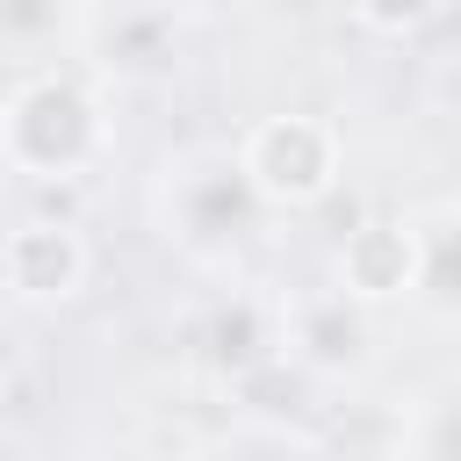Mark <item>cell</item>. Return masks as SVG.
Listing matches in <instances>:
<instances>
[{"instance_id":"6da1fadb","label":"cell","mask_w":461,"mask_h":461,"mask_svg":"<svg viewBox=\"0 0 461 461\" xmlns=\"http://www.w3.org/2000/svg\"><path fill=\"white\" fill-rule=\"evenodd\" d=\"M115 151V115L94 94L86 72L36 65L7 86L0 101V166L36 187H79L108 166Z\"/></svg>"},{"instance_id":"7a4b0ae2","label":"cell","mask_w":461,"mask_h":461,"mask_svg":"<svg viewBox=\"0 0 461 461\" xmlns=\"http://www.w3.org/2000/svg\"><path fill=\"white\" fill-rule=\"evenodd\" d=\"M230 158H238L245 187L259 194V209H288V216L324 209L339 194V180H346V137L317 108H274V115H259L238 137Z\"/></svg>"},{"instance_id":"3957f363","label":"cell","mask_w":461,"mask_h":461,"mask_svg":"<svg viewBox=\"0 0 461 461\" xmlns=\"http://www.w3.org/2000/svg\"><path fill=\"white\" fill-rule=\"evenodd\" d=\"M252 216H259V194L245 187L230 151L187 158L166 180V238H180L187 252H230L252 230Z\"/></svg>"},{"instance_id":"277c9868","label":"cell","mask_w":461,"mask_h":461,"mask_svg":"<svg viewBox=\"0 0 461 461\" xmlns=\"http://www.w3.org/2000/svg\"><path fill=\"white\" fill-rule=\"evenodd\" d=\"M331 288L360 310L403 303L425 288V223L411 216H360L331 252Z\"/></svg>"},{"instance_id":"5b68a950","label":"cell","mask_w":461,"mask_h":461,"mask_svg":"<svg viewBox=\"0 0 461 461\" xmlns=\"http://www.w3.org/2000/svg\"><path fill=\"white\" fill-rule=\"evenodd\" d=\"M94 274V245L72 216H29L0 238V281L22 303H72Z\"/></svg>"},{"instance_id":"8992f818","label":"cell","mask_w":461,"mask_h":461,"mask_svg":"<svg viewBox=\"0 0 461 461\" xmlns=\"http://www.w3.org/2000/svg\"><path fill=\"white\" fill-rule=\"evenodd\" d=\"M281 346L310 367H360L367 360V310L346 303L339 288H324V295L281 310Z\"/></svg>"},{"instance_id":"52a82bcc","label":"cell","mask_w":461,"mask_h":461,"mask_svg":"<svg viewBox=\"0 0 461 461\" xmlns=\"http://www.w3.org/2000/svg\"><path fill=\"white\" fill-rule=\"evenodd\" d=\"M274 346H281V317H267V310H252V303H230V310L216 317V331H209V360L230 367V375H252Z\"/></svg>"},{"instance_id":"ba28073f","label":"cell","mask_w":461,"mask_h":461,"mask_svg":"<svg viewBox=\"0 0 461 461\" xmlns=\"http://www.w3.org/2000/svg\"><path fill=\"white\" fill-rule=\"evenodd\" d=\"M58 29H65V0H0V50L36 58L58 43Z\"/></svg>"},{"instance_id":"9c48e42d","label":"cell","mask_w":461,"mask_h":461,"mask_svg":"<svg viewBox=\"0 0 461 461\" xmlns=\"http://www.w3.org/2000/svg\"><path fill=\"white\" fill-rule=\"evenodd\" d=\"M403 461H461V403H432L403 432Z\"/></svg>"},{"instance_id":"30bf717a","label":"cell","mask_w":461,"mask_h":461,"mask_svg":"<svg viewBox=\"0 0 461 461\" xmlns=\"http://www.w3.org/2000/svg\"><path fill=\"white\" fill-rule=\"evenodd\" d=\"M360 29H375V36H418L447 0H339Z\"/></svg>"},{"instance_id":"8fae6325","label":"cell","mask_w":461,"mask_h":461,"mask_svg":"<svg viewBox=\"0 0 461 461\" xmlns=\"http://www.w3.org/2000/svg\"><path fill=\"white\" fill-rule=\"evenodd\" d=\"M447 259H461V202H454V216H447V238L425 230V267H447Z\"/></svg>"},{"instance_id":"7c38bea8","label":"cell","mask_w":461,"mask_h":461,"mask_svg":"<svg viewBox=\"0 0 461 461\" xmlns=\"http://www.w3.org/2000/svg\"><path fill=\"white\" fill-rule=\"evenodd\" d=\"M432 94H439V108H454V115H461V50H454V58L439 65V79H432Z\"/></svg>"}]
</instances>
